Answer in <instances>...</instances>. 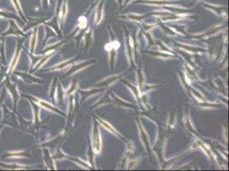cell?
Instances as JSON below:
<instances>
[{
  "label": "cell",
  "mask_w": 229,
  "mask_h": 171,
  "mask_svg": "<svg viewBox=\"0 0 229 171\" xmlns=\"http://www.w3.org/2000/svg\"><path fill=\"white\" fill-rule=\"evenodd\" d=\"M93 146L94 150L96 152L99 153L101 151V146H102V142H101V138L99 134V130L98 128V123L96 121H94V128L93 132Z\"/></svg>",
  "instance_id": "obj_6"
},
{
  "label": "cell",
  "mask_w": 229,
  "mask_h": 171,
  "mask_svg": "<svg viewBox=\"0 0 229 171\" xmlns=\"http://www.w3.org/2000/svg\"><path fill=\"white\" fill-rule=\"evenodd\" d=\"M98 120H99V122H101V123H102L103 125L104 126V128H106L107 129L109 130V131H111V132H112V133H114L115 135H117V136L120 137V138H122V139H123V137L122 136V135H120V134H119V133L116 132V130H115V129H114V128H112V127H111V125L108 123V122H104V121H103L102 119H99V118H98ZM123 140H124V139H123Z\"/></svg>",
  "instance_id": "obj_25"
},
{
  "label": "cell",
  "mask_w": 229,
  "mask_h": 171,
  "mask_svg": "<svg viewBox=\"0 0 229 171\" xmlns=\"http://www.w3.org/2000/svg\"><path fill=\"white\" fill-rule=\"evenodd\" d=\"M23 97H27V98H28L29 99H31V100H33V101H34L35 103H37L39 106L44 107V108H45V109L49 110V111H53V112H55V113L63 114V113H62V111H60V110H58L57 108H56V107H54L53 105H51V104H50L49 103L45 102V101L40 100L39 98H34V97H32V96H27V95H23Z\"/></svg>",
  "instance_id": "obj_7"
},
{
  "label": "cell",
  "mask_w": 229,
  "mask_h": 171,
  "mask_svg": "<svg viewBox=\"0 0 229 171\" xmlns=\"http://www.w3.org/2000/svg\"><path fill=\"white\" fill-rule=\"evenodd\" d=\"M102 8H103V3L99 6H98V10H97V15H96V21H95V22H96V24H98V23H99L100 21H102L103 20V10H102Z\"/></svg>",
  "instance_id": "obj_28"
},
{
  "label": "cell",
  "mask_w": 229,
  "mask_h": 171,
  "mask_svg": "<svg viewBox=\"0 0 229 171\" xmlns=\"http://www.w3.org/2000/svg\"><path fill=\"white\" fill-rule=\"evenodd\" d=\"M122 76V75H114V76L109 77V78H107L105 80L100 81L96 86H111L113 82H114L116 80H118L119 78H121Z\"/></svg>",
  "instance_id": "obj_15"
},
{
  "label": "cell",
  "mask_w": 229,
  "mask_h": 171,
  "mask_svg": "<svg viewBox=\"0 0 229 171\" xmlns=\"http://www.w3.org/2000/svg\"><path fill=\"white\" fill-rule=\"evenodd\" d=\"M175 122V115L174 114H171L169 116V119L168 122V127L169 128H173Z\"/></svg>",
  "instance_id": "obj_35"
},
{
  "label": "cell",
  "mask_w": 229,
  "mask_h": 171,
  "mask_svg": "<svg viewBox=\"0 0 229 171\" xmlns=\"http://www.w3.org/2000/svg\"><path fill=\"white\" fill-rule=\"evenodd\" d=\"M184 49H186L188 51H192V52H198V51H203V49L200 48H197V47H192V46H188V45H180Z\"/></svg>",
  "instance_id": "obj_32"
},
{
  "label": "cell",
  "mask_w": 229,
  "mask_h": 171,
  "mask_svg": "<svg viewBox=\"0 0 229 171\" xmlns=\"http://www.w3.org/2000/svg\"><path fill=\"white\" fill-rule=\"evenodd\" d=\"M94 63H95V61H94V60H92V61H85V62L81 63V64H77V65H72V68L68 70V72L67 73V75H72V74H74L75 72L80 70L81 68H84V67H86V66H88V65H90V64H94Z\"/></svg>",
  "instance_id": "obj_13"
},
{
  "label": "cell",
  "mask_w": 229,
  "mask_h": 171,
  "mask_svg": "<svg viewBox=\"0 0 229 171\" xmlns=\"http://www.w3.org/2000/svg\"><path fill=\"white\" fill-rule=\"evenodd\" d=\"M30 102H31V104H32V107H33V111H34V122L37 125L40 122V120H39V105H38L37 103H35L33 100L29 99Z\"/></svg>",
  "instance_id": "obj_17"
},
{
  "label": "cell",
  "mask_w": 229,
  "mask_h": 171,
  "mask_svg": "<svg viewBox=\"0 0 229 171\" xmlns=\"http://www.w3.org/2000/svg\"><path fill=\"white\" fill-rule=\"evenodd\" d=\"M124 82H125V83H126V84H127V85L128 86H129V87H130V88H131L133 91V93H134V95L136 96V98H137V99H138V100L140 101V93H139V89H138V88H137L136 86H134L133 85H131V84L127 83V81H124Z\"/></svg>",
  "instance_id": "obj_31"
},
{
  "label": "cell",
  "mask_w": 229,
  "mask_h": 171,
  "mask_svg": "<svg viewBox=\"0 0 229 171\" xmlns=\"http://www.w3.org/2000/svg\"><path fill=\"white\" fill-rule=\"evenodd\" d=\"M29 151H9L4 155L5 158H21L31 157Z\"/></svg>",
  "instance_id": "obj_8"
},
{
  "label": "cell",
  "mask_w": 229,
  "mask_h": 171,
  "mask_svg": "<svg viewBox=\"0 0 229 171\" xmlns=\"http://www.w3.org/2000/svg\"><path fill=\"white\" fill-rule=\"evenodd\" d=\"M69 99H70V100H69V107H68V115H69V116H70V115L74 114L75 107V100H74V97L71 96Z\"/></svg>",
  "instance_id": "obj_30"
},
{
  "label": "cell",
  "mask_w": 229,
  "mask_h": 171,
  "mask_svg": "<svg viewBox=\"0 0 229 171\" xmlns=\"http://www.w3.org/2000/svg\"><path fill=\"white\" fill-rule=\"evenodd\" d=\"M22 44H23V39H22V38H17V45L16 48V52H15V54L13 56L11 63H10L9 66V73L12 72L13 69L15 68L16 66L17 62H18V60H19L20 55H21V50H22Z\"/></svg>",
  "instance_id": "obj_4"
},
{
  "label": "cell",
  "mask_w": 229,
  "mask_h": 171,
  "mask_svg": "<svg viewBox=\"0 0 229 171\" xmlns=\"http://www.w3.org/2000/svg\"><path fill=\"white\" fill-rule=\"evenodd\" d=\"M4 85H5V87L7 88L9 93L11 95L13 99V104H14V107L16 108V104L18 101H19V98H20V93L17 90V86L16 84L13 83L11 81H9V79H6L4 81Z\"/></svg>",
  "instance_id": "obj_2"
},
{
  "label": "cell",
  "mask_w": 229,
  "mask_h": 171,
  "mask_svg": "<svg viewBox=\"0 0 229 171\" xmlns=\"http://www.w3.org/2000/svg\"><path fill=\"white\" fill-rule=\"evenodd\" d=\"M30 59L32 60V67H34V64H36L37 62H38V60H40L41 59V57H42V56H34V54H30Z\"/></svg>",
  "instance_id": "obj_37"
},
{
  "label": "cell",
  "mask_w": 229,
  "mask_h": 171,
  "mask_svg": "<svg viewBox=\"0 0 229 171\" xmlns=\"http://www.w3.org/2000/svg\"><path fill=\"white\" fill-rule=\"evenodd\" d=\"M0 17H8V18H15V16L10 13L5 11L4 9H0Z\"/></svg>",
  "instance_id": "obj_36"
},
{
  "label": "cell",
  "mask_w": 229,
  "mask_h": 171,
  "mask_svg": "<svg viewBox=\"0 0 229 171\" xmlns=\"http://www.w3.org/2000/svg\"><path fill=\"white\" fill-rule=\"evenodd\" d=\"M75 60V58H73V59L65 61V62H64V63H61V64H59L58 65H56V66H55V67H53V68H51L50 69H51V70H60V69H63V68H67V67L69 66V65H72L73 62H74Z\"/></svg>",
  "instance_id": "obj_20"
},
{
  "label": "cell",
  "mask_w": 229,
  "mask_h": 171,
  "mask_svg": "<svg viewBox=\"0 0 229 171\" xmlns=\"http://www.w3.org/2000/svg\"><path fill=\"white\" fill-rule=\"evenodd\" d=\"M140 162V159L139 158H137L135 160H132V161H129V164H128V168L127 169H132V168H133V167L135 166L136 164L138 163V162Z\"/></svg>",
  "instance_id": "obj_40"
},
{
  "label": "cell",
  "mask_w": 229,
  "mask_h": 171,
  "mask_svg": "<svg viewBox=\"0 0 229 171\" xmlns=\"http://www.w3.org/2000/svg\"><path fill=\"white\" fill-rule=\"evenodd\" d=\"M145 36L147 37V39H148V44H149V46H151V45H155V43H154V40H153L152 37H151V34H149V33H145Z\"/></svg>",
  "instance_id": "obj_39"
},
{
  "label": "cell",
  "mask_w": 229,
  "mask_h": 171,
  "mask_svg": "<svg viewBox=\"0 0 229 171\" xmlns=\"http://www.w3.org/2000/svg\"><path fill=\"white\" fill-rule=\"evenodd\" d=\"M199 105L201 107H219L220 105H217V104H207V103H204V104H202L200 103Z\"/></svg>",
  "instance_id": "obj_41"
},
{
  "label": "cell",
  "mask_w": 229,
  "mask_h": 171,
  "mask_svg": "<svg viewBox=\"0 0 229 171\" xmlns=\"http://www.w3.org/2000/svg\"><path fill=\"white\" fill-rule=\"evenodd\" d=\"M221 28H222V27H212V28H210L209 31H207L206 33H204L203 35H200L199 37H206V36H209V35H211V34L217 33V32H218V31H220Z\"/></svg>",
  "instance_id": "obj_29"
},
{
  "label": "cell",
  "mask_w": 229,
  "mask_h": 171,
  "mask_svg": "<svg viewBox=\"0 0 229 171\" xmlns=\"http://www.w3.org/2000/svg\"><path fill=\"white\" fill-rule=\"evenodd\" d=\"M56 98H57V101L59 104L63 102V100H64V92L63 88H62V86H61V84L58 83L57 86H56Z\"/></svg>",
  "instance_id": "obj_23"
},
{
  "label": "cell",
  "mask_w": 229,
  "mask_h": 171,
  "mask_svg": "<svg viewBox=\"0 0 229 171\" xmlns=\"http://www.w3.org/2000/svg\"><path fill=\"white\" fill-rule=\"evenodd\" d=\"M129 16V19H131V20H135V21H140V19L143 18L142 16H133V15H130V16Z\"/></svg>",
  "instance_id": "obj_44"
},
{
  "label": "cell",
  "mask_w": 229,
  "mask_h": 171,
  "mask_svg": "<svg viewBox=\"0 0 229 171\" xmlns=\"http://www.w3.org/2000/svg\"><path fill=\"white\" fill-rule=\"evenodd\" d=\"M157 43H158V45L161 47V51H167V52H171V51H170L167 48V47L163 45V44H162V43L160 42V41H157Z\"/></svg>",
  "instance_id": "obj_42"
},
{
  "label": "cell",
  "mask_w": 229,
  "mask_h": 171,
  "mask_svg": "<svg viewBox=\"0 0 229 171\" xmlns=\"http://www.w3.org/2000/svg\"><path fill=\"white\" fill-rule=\"evenodd\" d=\"M186 127L187 128L188 130H190L191 132H193V127L191 123V120H190V115L187 114V119H186Z\"/></svg>",
  "instance_id": "obj_34"
},
{
  "label": "cell",
  "mask_w": 229,
  "mask_h": 171,
  "mask_svg": "<svg viewBox=\"0 0 229 171\" xmlns=\"http://www.w3.org/2000/svg\"><path fill=\"white\" fill-rule=\"evenodd\" d=\"M3 98H4V95H3V96L1 97V98H0V109H1V108H2V106H3V105H2V102H3Z\"/></svg>",
  "instance_id": "obj_45"
},
{
  "label": "cell",
  "mask_w": 229,
  "mask_h": 171,
  "mask_svg": "<svg viewBox=\"0 0 229 171\" xmlns=\"http://www.w3.org/2000/svg\"><path fill=\"white\" fill-rule=\"evenodd\" d=\"M5 38L2 37V35L0 36V56H2L3 59H5Z\"/></svg>",
  "instance_id": "obj_27"
},
{
  "label": "cell",
  "mask_w": 229,
  "mask_h": 171,
  "mask_svg": "<svg viewBox=\"0 0 229 171\" xmlns=\"http://www.w3.org/2000/svg\"><path fill=\"white\" fill-rule=\"evenodd\" d=\"M43 159H44V162H45L46 166L48 167V169H55V166H54V163H53V158L50 155V151L47 149L44 150L43 151Z\"/></svg>",
  "instance_id": "obj_11"
},
{
  "label": "cell",
  "mask_w": 229,
  "mask_h": 171,
  "mask_svg": "<svg viewBox=\"0 0 229 171\" xmlns=\"http://www.w3.org/2000/svg\"><path fill=\"white\" fill-rule=\"evenodd\" d=\"M14 75H16L17 76H19L22 81L27 83V84H40L43 81L39 80L37 77L34 76L32 75H30L27 72H21V71H14Z\"/></svg>",
  "instance_id": "obj_5"
},
{
  "label": "cell",
  "mask_w": 229,
  "mask_h": 171,
  "mask_svg": "<svg viewBox=\"0 0 229 171\" xmlns=\"http://www.w3.org/2000/svg\"><path fill=\"white\" fill-rule=\"evenodd\" d=\"M0 166L4 168L5 169H13V170H19V169H28L30 167L25 166V165H21V164H7V163H2L0 162Z\"/></svg>",
  "instance_id": "obj_14"
},
{
  "label": "cell",
  "mask_w": 229,
  "mask_h": 171,
  "mask_svg": "<svg viewBox=\"0 0 229 171\" xmlns=\"http://www.w3.org/2000/svg\"><path fill=\"white\" fill-rule=\"evenodd\" d=\"M13 3V5H14V7L15 9H16L17 13L19 14V16L21 17V18H23V20L26 21L25 16H24V14H23V11H22V9H21V6L20 3H19V1L18 0H11Z\"/></svg>",
  "instance_id": "obj_24"
},
{
  "label": "cell",
  "mask_w": 229,
  "mask_h": 171,
  "mask_svg": "<svg viewBox=\"0 0 229 171\" xmlns=\"http://www.w3.org/2000/svg\"><path fill=\"white\" fill-rule=\"evenodd\" d=\"M2 125L3 126L7 125V126H9V127L14 128H18V126H19L16 114L13 111H9L5 105H3V122H2Z\"/></svg>",
  "instance_id": "obj_1"
},
{
  "label": "cell",
  "mask_w": 229,
  "mask_h": 171,
  "mask_svg": "<svg viewBox=\"0 0 229 171\" xmlns=\"http://www.w3.org/2000/svg\"><path fill=\"white\" fill-rule=\"evenodd\" d=\"M111 48L109 50L110 51V59H111V66L114 67V57H115V55H116V49L120 46V44H119L118 41L114 40L113 42L111 43Z\"/></svg>",
  "instance_id": "obj_12"
},
{
  "label": "cell",
  "mask_w": 229,
  "mask_h": 171,
  "mask_svg": "<svg viewBox=\"0 0 229 171\" xmlns=\"http://www.w3.org/2000/svg\"><path fill=\"white\" fill-rule=\"evenodd\" d=\"M85 48H89L92 45L93 43V29H90L86 34H85Z\"/></svg>",
  "instance_id": "obj_22"
},
{
  "label": "cell",
  "mask_w": 229,
  "mask_h": 171,
  "mask_svg": "<svg viewBox=\"0 0 229 171\" xmlns=\"http://www.w3.org/2000/svg\"><path fill=\"white\" fill-rule=\"evenodd\" d=\"M37 37H38V27H36L34 29L33 36H32L31 40H30V51H31L32 54L34 53V50H35V47H36V43H37Z\"/></svg>",
  "instance_id": "obj_19"
},
{
  "label": "cell",
  "mask_w": 229,
  "mask_h": 171,
  "mask_svg": "<svg viewBox=\"0 0 229 171\" xmlns=\"http://www.w3.org/2000/svg\"><path fill=\"white\" fill-rule=\"evenodd\" d=\"M0 35H2V36H5V35H16V36L27 37V34H24V32L17 26L16 21H14V20H10L9 21V28L5 32L2 33Z\"/></svg>",
  "instance_id": "obj_3"
},
{
  "label": "cell",
  "mask_w": 229,
  "mask_h": 171,
  "mask_svg": "<svg viewBox=\"0 0 229 171\" xmlns=\"http://www.w3.org/2000/svg\"><path fill=\"white\" fill-rule=\"evenodd\" d=\"M133 149H134V147H133V144L132 142L127 143V152H132V151H133Z\"/></svg>",
  "instance_id": "obj_43"
},
{
  "label": "cell",
  "mask_w": 229,
  "mask_h": 171,
  "mask_svg": "<svg viewBox=\"0 0 229 171\" xmlns=\"http://www.w3.org/2000/svg\"><path fill=\"white\" fill-rule=\"evenodd\" d=\"M138 81H139V87L141 90L143 87V82H144V75H143V71H142V65H140V69L138 70Z\"/></svg>",
  "instance_id": "obj_26"
},
{
  "label": "cell",
  "mask_w": 229,
  "mask_h": 171,
  "mask_svg": "<svg viewBox=\"0 0 229 171\" xmlns=\"http://www.w3.org/2000/svg\"><path fill=\"white\" fill-rule=\"evenodd\" d=\"M104 89H92L88 90V91H80V93L81 94V102L85 100L87 98H89L90 96L93 95V94L99 93V92H103Z\"/></svg>",
  "instance_id": "obj_18"
},
{
  "label": "cell",
  "mask_w": 229,
  "mask_h": 171,
  "mask_svg": "<svg viewBox=\"0 0 229 171\" xmlns=\"http://www.w3.org/2000/svg\"><path fill=\"white\" fill-rule=\"evenodd\" d=\"M139 125H140V135H141V139L144 142V146L146 147V149L149 152L151 151V149H150V141H149L148 136L146 134V132L144 131V129L143 128V126L140 124V122H139Z\"/></svg>",
  "instance_id": "obj_16"
},
{
  "label": "cell",
  "mask_w": 229,
  "mask_h": 171,
  "mask_svg": "<svg viewBox=\"0 0 229 171\" xmlns=\"http://www.w3.org/2000/svg\"><path fill=\"white\" fill-rule=\"evenodd\" d=\"M79 27H81L82 28H84L85 27V26H86V19H85V17L81 16L80 19H79Z\"/></svg>",
  "instance_id": "obj_38"
},
{
  "label": "cell",
  "mask_w": 229,
  "mask_h": 171,
  "mask_svg": "<svg viewBox=\"0 0 229 171\" xmlns=\"http://www.w3.org/2000/svg\"><path fill=\"white\" fill-rule=\"evenodd\" d=\"M164 145V136L163 135H161L159 137V139L157 140L156 145L154 146V151H156V153L157 154L158 158H160L161 162H162V146Z\"/></svg>",
  "instance_id": "obj_10"
},
{
  "label": "cell",
  "mask_w": 229,
  "mask_h": 171,
  "mask_svg": "<svg viewBox=\"0 0 229 171\" xmlns=\"http://www.w3.org/2000/svg\"><path fill=\"white\" fill-rule=\"evenodd\" d=\"M126 34H127V38H126V44H127V54H128V56H129V59H130V62L131 64H133V66L134 65V63L133 61V38H131L129 33L127 32V30H126Z\"/></svg>",
  "instance_id": "obj_9"
},
{
  "label": "cell",
  "mask_w": 229,
  "mask_h": 171,
  "mask_svg": "<svg viewBox=\"0 0 229 171\" xmlns=\"http://www.w3.org/2000/svg\"><path fill=\"white\" fill-rule=\"evenodd\" d=\"M113 96V102L115 104H117V105H119V106H122V107H126V108H134L133 107V105H132V104H127V103L126 102H124V101H122L121 98H119L118 97H116L115 95H112Z\"/></svg>",
  "instance_id": "obj_21"
},
{
  "label": "cell",
  "mask_w": 229,
  "mask_h": 171,
  "mask_svg": "<svg viewBox=\"0 0 229 171\" xmlns=\"http://www.w3.org/2000/svg\"><path fill=\"white\" fill-rule=\"evenodd\" d=\"M77 82H78V81H77V80H75V81H73V82H72V85H71V86H70V87H69V88H68V91L66 92V94H67V95H69V94H71L73 93V92L75 91V90L76 89Z\"/></svg>",
  "instance_id": "obj_33"
}]
</instances>
